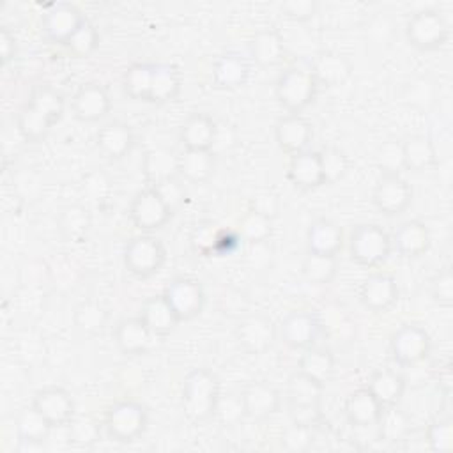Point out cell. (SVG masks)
Segmentation results:
<instances>
[{"instance_id": "obj_1", "label": "cell", "mask_w": 453, "mask_h": 453, "mask_svg": "<svg viewBox=\"0 0 453 453\" xmlns=\"http://www.w3.org/2000/svg\"><path fill=\"white\" fill-rule=\"evenodd\" d=\"M65 108L64 96L51 85L32 88L28 101L16 115V129L27 142H41L62 119Z\"/></svg>"}, {"instance_id": "obj_2", "label": "cell", "mask_w": 453, "mask_h": 453, "mask_svg": "<svg viewBox=\"0 0 453 453\" xmlns=\"http://www.w3.org/2000/svg\"><path fill=\"white\" fill-rule=\"evenodd\" d=\"M218 377L207 368H193L186 373L180 389V405L186 418L193 423H202L214 418L219 398Z\"/></svg>"}, {"instance_id": "obj_3", "label": "cell", "mask_w": 453, "mask_h": 453, "mask_svg": "<svg viewBox=\"0 0 453 453\" xmlns=\"http://www.w3.org/2000/svg\"><path fill=\"white\" fill-rule=\"evenodd\" d=\"M391 251V235L375 223L356 225L349 235L350 260L361 267L372 269L386 264Z\"/></svg>"}, {"instance_id": "obj_4", "label": "cell", "mask_w": 453, "mask_h": 453, "mask_svg": "<svg viewBox=\"0 0 453 453\" xmlns=\"http://www.w3.org/2000/svg\"><path fill=\"white\" fill-rule=\"evenodd\" d=\"M319 83L315 81L311 71L308 67H288L285 69L274 87V94L278 103L288 111L301 115L317 97Z\"/></svg>"}, {"instance_id": "obj_5", "label": "cell", "mask_w": 453, "mask_h": 453, "mask_svg": "<svg viewBox=\"0 0 453 453\" xmlns=\"http://www.w3.org/2000/svg\"><path fill=\"white\" fill-rule=\"evenodd\" d=\"M122 260L133 276L145 280L161 271L166 260V248L156 235L142 234L124 244Z\"/></svg>"}, {"instance_id": "obj_6", "label": "cell", "mask_w": 453, "mask_h": 453, "mask_svg": "<svg viewBox=\"0 0 453 453\" xmlns=\"http://www.w3.org/2000/svg\"><path fill=\"white\" fill-rule=\"evenodd\" d=\"M149 425L147 409L136 400H119L104 412L106 434L117 442H133Z\"/></svg>"}, {"instance_id": "obj_7", "label": "cell", "mask_w": 453, "mask_h": 453, "mask_svg": "<svg viewBox=\"0 0 453 453\" xmlns=\"http://www.w3.org/2000/svg\"><path fill=\"white\" fill-rule=\"evenodd\" d=\"M405 37L416 50L435 51L446 46L449 39V25L437 9H421L407 19Z\"/></svg>"}, {"instance_id": "obj_8", "label": "cell", "mask_w": 453, "mask_h": 453, "mask_svg": "<svg viewBox=\"0 0 453 453\" xmlns=\"http://www.w3.org/2000/svg\"><path fill=\"white\" fill-rule=\"evenodd\" d=\"M432 350V340L428 331L419 324L400 326L389 340V352L396 365L403 368H414L423 363Z\"/></svg>"}, {"instance_id": "obj_9", "label": "cell", "mask_w": 453, "mask_h": 453, "mask_svg": "<svg viewBox=\"0 0 453 453\" xmlns=\"http://www.w3.org/2000/svg\"><path fill=\"white\" fill-rule=\"evenodd\" d=\"M127 214L138 230L150 234L163 228L173 216V211L166 205L159 193L149 186L133 196Z\"/></svg>"}, {"instance_id": "obj_10", "label": "cell", "mask_w": 453, "mask_h": 453, "mask_svg": "<svg viewBox=\"0 0 453 453\" xmlns=\"http://www.w3.org/2000/svg\"><path fill=\"white\" fill-rule=\"evenodd\" d=\"M163 296L180 322L193 320L202 313L205 306V290L202 283L195 278H188V276L173 278L165 287Z\"/></svg>"}, {"instance_id": "obj_11", "label": "cell", "mask_w": 453, "mask_h": 453, "mask_svg": "<svg viewBox=\"0 0 453 453\" xmlns=\"http://www.w3.org/2000/svg\"><path fill=\"white\" fill-rule=\"evenodd\" d=\"M322 331V322L315 311L310 310H294L287 313L280 326L278 334L281 342L296 350H304L313 347Z\"/></svg>"}, {"instance_id": "obj_12", "label": "cell", "mask_w": 453, "mask_h": 453, "mask_svg": "<svg viewBox=\"0 0 453 453\" xmlns=\"http://www.w3.org/2000/svg\"><path fill=\"white\" fill-rule=\"evenodd\" d=\"M412 188L400 173H382L372 191V203L384 216L402 214L412 202Z\"/></svg>"}, {"instance_id": "obj_13", "label": "cell", "mask_w": 453, "mask_h": 453, "mask_svg": "<svg viewBox=\"0 0 453 453\" xmlns=\"http://www.w3.org/2000/svg\"><path fill=\"white\" fill-rule=\"evenodd\" d=\"M87 18L81 11L67 2H57L46 7L41 18V28L48 41L65 46Z\"/></svg>"}, {"instance_id": "obj_14", "label": "cell", "mask_w": 453, "mask_h": 453, "mask_svg": "<svg viewBox=\"0 0 453 453\" xmlns=\"http://www.w3.org/2000/svg\"><path fill=\"white\" fill-rule=\"evenodd\" d=\"M32 407L53 426H65L76 412L73 395L60 386H46L35 391Z\"/></svg>"}, {"instance_id": "obj_15", "label": "cell", "mask_w": 453, "mask_h": 453, "mask_svg": "<svg viewBox=\"0 0 453 453\" xmlns=\"http://www.w3.org/2000/svg\"><path fill=\"white\" fill-rule=\"evenodd\" d=\"M278 329L274 327L273 320L260 313H251L241 319L239 326L235 327V338L242 350L248 354L258 356L267 352L276 338Z\"/></svg>"}, {"instance_id": "obj_16", "label": "cell", "mask_w": 453, "mask_h": 453, "mask_svg": "<svg viewBox=\"0 0 453 453\" xmlns=\"http://www.w3.org/2000/svg\"><path fill=\"white\" fill-rule=\"evenodd\" d=\"M357 297L366 310L384 313L398 301V283L388 273H373L361 281Z\"/></svg>"}, {"instance_id": "obj_17", "label": "cell", "mask_w": 453, "mask_h": 453, "mask_svg": "<svg viewBox=\"0 0 453 453\" xmlns=\"http://www.w3.org/2000/svg\"><path fill=\"white\" fill-rule=\"evenodd\" d=\"M111 99L108 90L96 81H88L78 87L71 99L73 115L81 122H97L108 115Z\"/></svg>"}, {"instance_id": "obj_18", "label": "cell", "mask_w": 453, "mask_h": 453, "mask_svg": "<svg viewBox=\"0 0 453 453\" xmlns=\"http://www.w3.org/2000/svg\"><path fill=\"white\" fill-rule=\"evenodd\" d=\"M274 138L278 147L292 157L308 150L313 138V126L303 115L287 113L276 120Z\"/></svg>"}, {"instance_id": "obj_19", "label": "cell", "mask_w": 453, "mask_h": 453, "mask_svg": "<svg viewBox=\"0 0 453 453\" xmlns=\"http://www.w3.org/2000/svg\"><path fill=\"white\" fill-rule=\"evenodd\" d=\"M241 396H242L246 418H251V419H257V421H262V419H267V418L274 416L280 411V405H281L280 391L265 380L250 382L242 389Z\"/></svg>"}, {"instance_id": "obj_20", "label": "cell", "mask_w": 453, "mask_h": 453, "mask_svg": "<svg viewBox=\"0 0 453 453\" xmlns=\"http://www.w3.org/2000/svg\"><path fill=\"white\" fill-rule=\"evenodd\" d=\"M216 140H218L216 120L203 111L191 113L179 129V142L182 143L184 149L212 150Z\"/></svg>"}, {"instance_id": "obj_21", "label": "cell", "mask_w": 453, "mask_h": 453, "mask_svg": "<svg viewBox=\"0 0 453 453\" xmlns=\"http://www.w3.org/2000/svg\"><path fill=\"white\" fill-rule=\"evenodd\" d=\"M154 334L143 324L140 317H127L117 322L113 329V342L117 349L126 356L145 354L150 347Z\"/></svg>"}, {"instance_id": "obj_22", "label": "cell", "mask_w": 453, "mask_h": 453, "mask_svg": "<svg viewBox=\"0 0 453 453\" xmlns=\"http://www.w3.org/2000/svg\"><path fill=\"white\" fill-rule=\"evenodd\" d=\"M391 242L393 250H396L400 257L419 258L428 251L432 237L425 223L418 219H409L395 230V234L391 235Z\"/></svg>"}, {"instance_id": "obj_23", "label": "cell", "mask_w": 453, "mask_h": 453, "mask_svg": "<svg viewBox=\"0 0 453 453\" xmlns=\"http://www.w3.org/2000/svg\"><path fill=\"white\" fill-rule=\"evenodd\" d=\"M287 177L292 182V186L303 191H311L326 186L319 152L304 150L301 154L292 156L287 166Z\"/></svg>"}, {"instance_id": "obj_24", "label": "cell", "mask_w": 453, "mask_h": 453, "mask_svg": "<svg viewBox=\"0 0 453 453\" xmlns=\"http://www.w3.org/2000/svg\"><path fill=\"white\" fill-rule=\"evenodd\" d=\"M382 405L377 402V398L370 393L368 388H359L354 389L347 398L343 405L345 418L349 425L354 428H372L377 425Z\"/></svg>"}, {"instance_id": "obj_25", "label": "cell", "mask_w": 453, "mask_h": 453, "mask_svg": "<svg viewBox=\"0 0 453 453\" xmlns=\"http://www.w3.org/2000/svg\"><path fill=\"white\" fill-rule=\"evenodd\" d=\"M250 78V64L237 51L219 55L212 65V81L218 88L234 90L242 87Z\"/></svg>"}, {"instance_id": "obj_26", "label": "cell", "mask_w": 453, "mask_h": 453, "mask_svg": "<svg viewBox=\"0 0 453 453\" xmlns=\"http://www.w3.org/2000/svg\"><path fill=\"white\" fill-rule=\"evenodd\" d=\"M138 317L143 320V324L154 336H168L180 324L179 317L175 315V311L172 310L163 294L145 299Z\"/></svg>"}, {"instance_id": "obj_27", "label": "cell", "mask_w": 453, "mask_h": 453, "mask_svg": "<svg viewBox=\"0 0 453 453\" xmlns=\"http://www.w3.org/2000/svg\"><path fill=\"white\" fill-rule=\"evenodd\" d=\"M177 175L191 184H202L209 180L216 170V157L212 150L182 149L175 161Z\"/></svg>"}, {"instance_id": "obj_28", "label": "cell", "mask_w": 453, "mask_h": 453, "mask_svg": "<svg viewBox=\"0 0 453 453\" xmlns=\"http://www.w3.org/2000/svg\"><path fill=\"white\" fill-rule=\"evenodd\" d=\"M306 248L308 253L338 257L343 248V232L331 219H315L306 230Z\"/></svg>"}, {"instance_id": "obj_29", "label": "cell", "mask_w": 453, "mask_h": 453, "mask_svg": "<svg viewBox=\"0 0 453 453\" xmlns=\"http://www.w3.org/2000/svg\"><path fill=\"white\" fill-rule=\"evenodd\" d=\"M96 143L106 157L122 159L134 147V134L127 124L113 120L99 127L96 133Z\"/></svg>"}, {"instance_id": "obj_30", "label": "cell", "mask_w": 453, "mask_h": 453, "mask_svg": "<svg viewBox=\"0 0 453 453\" xmlns=\"http://www.w3.org/2000/svg\"><path fill=\"white\" fill-rule=\"evenodd\" d=\"M336 361L329 349L324 347H308L297 359V372L311 379L313 382L326 388L334 377Z\"/></svg>"}, {"instance_id": "obj_31", "label": "cell", "mask_w": 453, "mask_h": 453, "mask_svg": "<svg viewBox=\"0 0 453 453\" xmlns=\"http://www.w3.org/2000/svg\"><path fill=\"white\" fill-rule=\"evenodd\" d=\"M250 57L260 67H274L285 57V42L278 30L262 28L258 30L248 44Z\"/></svg>"}, {"instance_id": "obj_32", "label": "cell", "mask_w": 453, "mask_h": 453, "mask_svg": "<svg viewBox=\"0 0 453 453\" xmlns=\"http://www.w3.org/2000/svg\"><path fill=\"white\" fill-rule=\"evenodd\" d=\"M308 69L311 71V74L319 85L334 87V85H340L349 80V76L352 73V64L343 55H338L333 51H324V53H319L311 60Z\"/></svg>"}, {"instance_id": "obj_33", "label": "cell", "mask_w": 453, "mask_h": 453, "mask_svg": "<svg viewBox=\"0 0 453 453\" xmlns=\"http://www.w3.org/2000/svg\"><path fill=\"white\" fill-rule=\"evenodd\" d=\"M182 88V78L175 65L172 64H154L150 88L145 103L165 104L173 101Z\"/></svg>"}, {"instance_id": "obj_34", "label": "cell", "mask_w": 453, "mask_h": 453, "mask_svg": "<svg viewBox=\"0 0 453 453\" xmlns=\"http://www.w3.org/2000/svg\"><path fill=\"white\" fill-rule=\"evenodd\" d=\"M366 388L382 407H393L400 403L407 388V380L402 373L391 368H380L372 373Z\"/></svg>"}, {"instance_id": "obj_35", "label": "cell", "mask_w": 453, "mask_h": 453, "mask_svg": "<svg viewBox=\"0 0 453 453\" xmlns=\"http://www.w3.org/2000/svg\"><path fill=\"white\" fill-rule=\"evenodd\" d=\"M403 168L411 172H425L437 163V149L430 136L412 134L402 142Z\"/></svg>"}, {"instance_id": "obj_36", "label": "cell", "mask_w": 453, "mask_h": 453, "mask_svg": "<svg viewBox=\"0 0 453 453\" xmlns=\"http://www.w3.org/2000/svg\"><path fill=\"white\" fill-rule=\"evenodd\" d=\"M375 430L380 441H386L391 444L403 442L412 434L411 418L402 409H398V405L384 407L375 425Z\"/></svg>"}, {"instance_id": "obj_37", "label": "cell", "mask_w": 453, "mask_h": 453, "mask_svg": "<svg viewBox=\"0 0 453 453\" xmlns=\"http://www.w3.org/2000/svg\"><path fill=\"white\" fill-rule=\"evenodd\" d=\"M51 428L53 426L32 405L16 416V435L25 444H42L48 439Z\"/></svg>"}, {"instance_id": "obj_38", "label": "cell", "mask_w": 453, "mask_h": 453, "mask_svg": "<svg viewBox=\"0 0 453 453\" xmlns=\"http://www.w3.org/2000/svg\"><path fill=\"white\" fill-rule=\"evenodd\" d=\"M90 212L85 205H67L57 218V226L67 241H81L90 230Z\"/></svg>"}, {"instance_id": "obj_39", "label": "cell", "mask_w": 453, "mask_h": 453, "mask_svg": "<svg viewBox=\"0 0 453 453\" xmlns=\"http://www.w3.org/2000/svg\"><path fill=\"white\" fill-rule=\"evenodd\" d=\"M154 64L134 62L122 74V88L129 99L147 101Z\"/></svg>"}, {"instance_id": "obj_40", "label": "cell", "mask_w": 453, "mask_h": 453, "mask_svg": "<svg viewBox=\"0 0 453 453\" xmlns=\"http://www.w3.org/2000/svg\"><path fill=\"white\" fill-rule=\"evenodd\" d=\"M303 276L313 285H327L338 273V257L308 253L301 265Z\"/></svg>"}, {"instance_id": "obj_41", "label": "cell", "mask_w": 453, "mask_h": 453, "mask_svg": "<svg viewBox=\"0 0 453 453\" xmlns=\"http://www.w3.org/2000/svg\"><path fill=\"white\" fill-rule=\"evenodd\" d=\"M73 322L85 334H99L108 322V311L96 301H83L74 308Z\"/></svg>"}, {"instance_id": "obj_42", "label": "cell", "mask_w": 453, "mask_h": 453, "mask_svg": "<svg viewBox=\"0 0 453 453\" xmlns=\"http://www.w3.org/2000/svg\"><path fill=\"white\" fill-rule=\"evenodd\" d=\"M322 389L324 388L320 384L296 370V373L288 379L290 405H320Z\"/></svg>"}, {"instance_id": "obj_43", "label": "cell", "mask_w": 453, "mask_h": 453, "mask_svg": "<svg viewBox=\"0 0 453 453\" xmlns=\"http://www.w3.org/2000/svg\"><path fill=\"white\" fill-rule=\"evenodd\" d=\"M239 235L250 244H265L273 235V219L248 209L239 221Z\"/></svg>"}, {"instance_id": "obj_44", "label": "cell", "mask_w": 453, "mask_h": 453, "mask_svg": "<svg viewBox=\"0 0 453 453\" xmlns=\"http://www.w3.org/2000/svg\"><path fill=\"white\" fill-rule=\"evenodd\" d=\"M175 161H177V156H173L172 152L163 150V149L147 152L145 159H143V172H145L147 180L150 184H156L157 180H161L165 177L175 175L177 173Z\"/></svg>"}, {"instance_id": "obj_45", "label": "cell", "mask_w": 453, "mask_h": 453, "mask_svg": "<svg viewBox=\"0 0 453 453\" xmlns=\"http://www.w3.org/2000/svg\"><path fill=\"white\" fill-rule=\"evenodd\" d=\"M425 442L430 451L446 453L453 449V421L451 418H437L425 428Z\"/></svg>"}, {"instance_id": "obj_46", "label": "cell", "mask_w": 453, "mask_h": 453, "mask_svg": "<svg viewBox=\"0 0 453 453\" xmlns=\"http://www.w3.org/2000/svg\"><path fill=\"white\" fill-rule=\"evenodd\" d=\"M65 48L76 58H88L99 48L97 28L88 19H85L74 35L65 42Z\"/></svg>"}, {"instance_id": "obj_47", "label": "cell", "mask_w": 453, "mask_h": 453, "mask_svg": "<svg viewBox=\"0 0 453 453\" xmlns=\"http://www.w3.org/2000/svg\"><path fill=\"white\" fill-rule=\"evenodd\" d=\"M319 157H320V168H322L326 184H334L347 175L349 157L338 147H326L319 150Z\"/></svg>"}, {"instance_id": "obj_48", "label": "cell", "mask_w": 453, "mask_h": 453, "mask_svg": "<svg viewBox=\"0 0 453 453\" xmlns=\"http://www.w3.org/2000/svg\"><path fill=\"white\" fill-rule=\"evenodd\" d=\"M67 441L76 448H90L99 441V425L88 418H73L67 425Z\"/></svg>"}, {"instance_id": "obj_49", "label": "cell", "mask_w": 453, "mask_h": 453, "mask_svg": "<svg viewBox=\"0 0 453 453\" xmlns=\"http://www.w3.org/2000/svg\"><path fill=\"white\" fill-rule=\"evenodd\" d=\"M315 428L301 423H290L281 434V448L290 453H304L313 446Z\"/></svg>"}, {"instance_id": "obj_50", "label": "cell", "mask_w": 453, "mask_h": 453, "mask_svg": "<svg viewBox=\"0 0 453 453\" xmlns=\"http://www.w3.org/2000/svg\"><path fill=\"white\" fill-rule=\"evenodd\" d=\"M214 418L223 426L239 425L242 421V418H246V411H244V403H242L241 393L219 395L218 403H216V411H214Z\"/></svg>"}, {"instance_id": "obj_51", "label": "cell", "mask_w": 453, "mask_h": 453, "mask_svg": "<svg viewBox=\"0 0 453 453\" xmlns=\"http://www.w3.org/2000/svg\"><path fill=\"white\" fill-rule=\"evenodd\" d=\"M218 237H219V230H218V226L212 221H200L191 230L189 242H191V248L198 255L211 257L216 251Z\"/></svg>"}, {"instance_id": "obj_52", "label": "cell", "mask_w": 453, "mask_h": 453, "mask_svg": "<svg viewBox=\"0 0 453 453\" xmlns=\"http://www.w3.org/2000/svg\"><path fill=\"white\" fill-rule=\"evenodd\" d=\"M375 163L382 173H400L403 168L402 142L388 140L377 147Z\"/></svg>"}, {"instance_id": "obj_53", "label": "cell", "mask_w": 453, "mask_h": 453, "mask_svg": "<svg viewBox=\"0 0 453 453\" xmlns=\"http://www.w3.org/2000/svg\"><path fill=\"white\" fill-rule=\"evenodd\" d=\"M159 196L166 202V205L175 212L184 202H186V188L182 184V179L175 173L170 177H165L157 180L156 184H150Z\"/></svg>"}, {"instance_id": "obj_54", "label": "cell", "mask_w": 453, "mask_h": 453, "mask_svg": "<svg viewBox=\"0 0 453 453\" xmlns=\"http://www.w3.org/2000/svg\"><path fill=\"white\" fill-rule=\"evenodd\" d=\"M430 296L441 308L453 306V274L449 267L441 269L430 281Z\"/></svg>"}, {"instance_id": "obj_55", "label": "cell", "mask_w": 453, "mask_h": 453, "mask_svg": "<svg viewBox=\"0 0 453 453\" xmlns=\"http://www.w3.org/2000/svg\"><path fill=\"white\" fill-rule=\"evenodd\" d=\"M248 209L257 214H262L269 219H274L280 212V196L271 189L258 191L250 198Z\"/></svg>"}, {"instance_id": "obj_56", "label": "cell", "mask_w": 453, "mask_h": 453, "mask_svg": "<svg viewBox=\"0 0 453 453\" xmlns=\"http://www.w3.org/2000/svg\"><path fill=\"white\" fill-rule=\"evenodd\" d=\"M281 14L292 21H308L317 12V4L313 0H287L280 5Z\"/></svg>"}, {"instance_id": "obj_57", "label": "cell", "mask_w": 453, "mask_h": 453, "mask_svg": "<svg viewBox=\"0 0 453 453\" xmlns=\"http://www.w3.org/2000/svg\"><path fill=\"white\" fill-rule=\"evenodd\" d=\"M290 419L315 428L322 419L320 405H290Z\"/></svg>"}, {"instance_id": "obj_58", "label": "cell", "mask_w": 453, "mask_h": 453, "mask_svg": "<svg viewBox=\"0 0 453 453\" xmlns=\"http://www.w3.org/2000/svg\"><path fill=\"white\" fill-rule=\"evenodd\" d=\"M0 53H2V65H7L16 55V37L7 27H2L0 30Z\"/></svg>"}, {"instance_id": "obj_59", "label": "cell", "mask_w": 453, "mask_h": 453, "mask_svg": "<svg viewBox=\"0 0 453 453\" xmlns=\"http://www.w3.org/2000/svg\"><path fill=\"white\" fill-rule=\"evenodd\" d=\"M434 377H435L437 388L444 393V396H449V393H451V380H453V377H451V363L441 365V366L435 370Z\"/></svg>"}]
</instances>
